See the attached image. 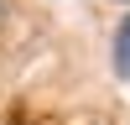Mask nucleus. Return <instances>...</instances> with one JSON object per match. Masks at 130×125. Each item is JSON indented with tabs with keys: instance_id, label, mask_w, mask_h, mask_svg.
<instances>
[{
	"instance_id": "nucleus-1",
	"label": "nucleus",
	"mask_w": 130,
	"mask_h": 125,
	"mask_svg": "<svg viewBox=\"0 0 130 125\" xmlns=\"http://www.w3.org/2000/svg\"><path fill=\"white\" fill-rule=\"evenodd\" d=\"M115 73H120V78H130V16L115 26Z\"/></svg>"
},
{
	"instance_id": "nucleus-2",
	"label": "nucleus",
	"mask_w": 130,
	"mask_h": 125,
	"mask_svg": "<svg viewBox=\"0 0 130 125\" xmlns=\"http://www.w3.org/2000/svg\"><path fill=\"white\" fill-rule=\"evenodd\" d=\"M0 16H5V0H0Z\"/></svg>"
}]
</instances>
